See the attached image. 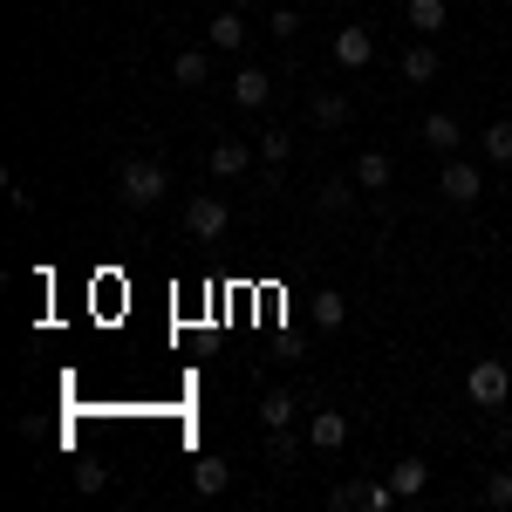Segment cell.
<instances>
[{"mask_svg":"<svg viewBox=\"0 0 512 512\" xmlns=\"http://www.w3.org/2000/svg\"><path fill=\"white\" fill-rule=\"evenodd\" d=\"M164 192H171V178H164L158 158H123V164H117V198H123V212H151Z\"/></svg>","mask_w":512,"mask_h":512,"instance_id":"1","label":"cell"},{"mask_svg":"<svg viewBox=\"0 0 512 512\" xmlns=\"http://www.w3.org/2000/svg\"><path fill=\"white\" fill-rule=\"evenodd\" d=\"M465 396H472L478 410H506V396H512L506 362H472V369H465Z\"/></svg>","mask_w":512,"mask_h":512,"instance_id":"2","label":"cell"},{"mask_svg":"<svg viewBox=\"0 0 512 512\" xmlns=\"http://www.w3.org/2000/svg\"><path fill=\"white\" fill-rule=\"evenodd\" d=\"M437 192H444V205H478V198H485V171H478L472 158H444Z\"/></svg>","mask_w":512,"mask_h":512,"instance_id":"3","label":"cell"},{"mask_svg":"<svg viewBox=\"0 0 512 512\" xmlns=\"http://www.w3.org/2000/svg\"><path fill=\"white\" fill-rule=\"evenodd\" d=\"M369 62H376V35L362 21H342L335 28V69H369Z\"/></svg>","mask_w":512,"mask_h":512,"instance_id":"4","label":"cell"},{"mask_svg":"<svg viewBox=\"0 0 512 512\" xmlns=\"http://www.w3.org/2000/svg\"><path fill=\"white\" fill-rule=\"evenodd\" d=\"M226 219H233L226 198H212V192H198L192 205H185V233H192V239H219V233H226Z\"/></svg>","mask_w":512,"mask_h":512,"instance_id":"5","label":"cell"},{"mask_svg":"<svg viewBox=\"0 0 512 512\" xmlns=\"http://www.w3.org/2000/svg\"><path fill=\"white\" fill-rule=\"evenodd\" d=\"M205 48H219V55H239V48H246V7H226V14H212V21H205Z\"/></svg>","mask_w":512,"mask_h":512,"instance_id":"6","label":"cell"},{"mask_svg":"<svg viewBox=\"0 0 512 512\" xmlns=\"http://www.w3.org/2000/svg\"><path fill=\"white\" fill-rule=\"evenodd\" d=\"M205 171H212V178H246V171H253V151H246V137H219V144L205 151Z\"/></svg>","mask_w":512,"mask_h":512,"instance_id":"7","label":"cell"},{"mask_svg":"<svg viewBox=\"0 0 512 512\" xmlns=\"http://www.w3.org/2000/svg\"><path fill=\"white\" fill-rule=\"evenodd\" d=\"M349 117H355V103L342 89H308V123H315V130H342Z\"/></svg>","mask_w":512,"mask_h":512,"instance_id":"8","label":"cell"},{"mask_svg":"<svg viewBox=\"0 0 512 512\" xmlns=\"http://www.w3.org/2000/svg\"><path fill=\"white\" fill-rule=\"evenodd\" d=\"M355 192H362V185H355V171H349V178H321V185H315V212H321V219H349Z\"/></svg>","mask_w":512,"mask_h":512,"instance_id":"9","label":"cell"},{"mask_svg":"<svg viewBox=\"0 0 512 512\" xmlns=\"http://www.w3.org/2000/svg\"><path fill=\"white\" fill-rule=\"evenodd\" d=\"M396 76L410 82V89H431L437 76H444V62H437V48L424 35H417V48H410V55H403V62H396Z\"/></svg>","mask_w":512,"mask_h":512,"instance_id":"10","label":"cell"},{"mask_svg":"<svg viewBox=\"0 0 512 512\" xmlns=\"http://www.w3.org/2000/svg\"><path fill=\"white\" fill-rule=\"evenodd\" d=\"M417 137H424L431 151H444V158H458V144H465V123L451 117V110H431V117L417 123Z\"/></svg>","mask_w":512,"mask_h":512,"instance_id":"11","label":"cell"},{"mask_svg":"<svg viewBox=\"0 0 512 512\" xmlns=\"http://www.w3.org/2000/svg\"><path fill=\"white\" fill-rule=\"evenodd\" d=\"M308 444H315L321 458H335V451L349 444V417H342V410H315V417H308Z\"/></svg>","mask_w":512,"mask_h":512,"instance_id":"12","label":"cell"},{"mask_svg":"<svg viewBox=\"0 0 512 512\" xmlns=\"http://www.w3.org/2000/svg\"><path fill=\"white\" fill-rule=\"evenodd\" d=\"M226 485H233V465H226V458H205V451H198V458H192V492H198V499H219Z\"/></svg>","mask_w":512,"mask_h":512,"instance_id":"13","label":"cell"},{"mask_svg":"<svg viewBox=\"0 0 512 512\" xmlns=\"http://www.w3.org/2000/svg\"><path fill=\"white\" fill-rule=\"evenodd\" d=\"M171 82H178V89H205V82H212V55H205V48H178V55H171Z\"/></svg>","mask_w":512,"mask_h":512,"instance_id":"14","label":"cell"},{"mask_svg":"<svg viewBox=\"0 0 512 512\" xmlns=\"http://www.w3.org/2000/svg\"><path fill=\"white\" fill-rule=\"evenodd\" d=\"M390 178H396V164H390V151H362L355 158V185L376 198V192H390Z\"/></svg>","mask_w":512,"mask_h":512,"instance_id":"15","label":"cell"},{"mask_svg":"<svg viewBox=\"0 0 512 512\" xmlns=\"http://www.w3.org/2000/svg\"><path fill=\"white\" fill-rule=\"evenodd\" d=\"M267 96H274V76H267V69H233V103L239 110H260Z\"/></svg>","mask_w":512,"mask_h":512,"instance_id":"16","label":"cell"},{"mask_svg":"<svg viewBox=\"0 0 512 512\" xmlns=\"http://www.w3.org/2000/svg\"><path fill=\"white\" fill-rule=\"evenodd\" d=\"M403 21H410V28H417V35L431 41L437 28H444V21H451V7H444V0H410V7H403Z\"/></svg>","mask_w":512,"mask_h":512,"instance_id":"17","label":"cell"},{"mask_svg":"<svg viewBox=\"0 0 512 512\" xmlns=\"http://www.w3.org/2000/svg\"><path fill=\"white\" fill-rule=\"evenodd\" d=\"M390 485H396V499H410V492H424V485H431V465H424V458H396Z\"/></svg>","mask_w":512,"mask_h":512,"instance_id":"18","label":"cell"},{"mask_svg":"<svg viewBox=\"0 0 512 512\" xmlns=\"http://www.w3.org/2000/svg\"><path fill=\"white\" fill-rule=\"evenodd\" d=\"M478 151H485L492 164H512V117L485 123V130H478Z\"/></svg>","mask_w":512,"mask_h":512,"instance_id":"19","label":"cell"},{"mask_svg":"<svg viewBox=\"0 0 512 512\" xmlns=\"http://www.w3.org/2000/svg\"><path fill=\"white\" fill-rule=\"evenodd\" d=\"M294 410H301V396H294V390H267V396H260V417H267V431L294 424Z\"/></svg>","mask_w":512,"mask_h":512,"instance_id":"20","label":"cell"},{"mask_svg":"<svg viewBox=\"0 0 512 512\" xmlns=\"http://www.w3.org/2000/svg\"><path fill=\"white\" fill-rule=\"evenodd\" d=\"M342 321H349V301H342V294H315V328L321 335H335Z\"/></svg>","mask_w":512,"mask_h":512,"instance_id":"21","label":"cell"},{"mask_svg":"<svg viewBox=\"0 0 512 512\" xmlns=\"http://www.w3.org/2000/svg\"><path fill=\"white\" fill-rule=\"evenodd\" d=\"M369 485H376V478H349V485H335V492H328V506H335V512L369 506Z\"/></svg>","mask_w":512,"mask_h":512,"instance_id":"22","label":"cell"},{"mask_svg":"<svg viewBox=\"0 0 512 512\" xmlns=\"http://www.w3.org/2000/svg\"><path fill=\"white\" fill-rule=\"evenodd\" d=\"M110 485V465L103 458H76V492H103Z\"/></svg>","mask_w":512,"mask_h":512,"instance_id":"23","label":"cell"},{"mask_svg":"<svg viewBox=\"0 0 512 512\" xmlns=\"http://www.w3.org/2000/svg\"><path fill=\"white\" fill-rule=\"evenodd\" d=\"M267 28H274V41H294V35H301V7H274Z\"/></svg>","mask_w":512,"mask_h":512,"instance_id":"24","label":"cell"},{"mask_svg":"<svg viewBox=\"0 0 512 512\" xmlns=\"http://www.w3.org/2000/svg\"><path fill=\"white\" fill-rule=\"evenodd\" d=\"M287 151H294L287 130H260V158H267V164H287Z\"/></svg>","mask_w":512,"mask_h":512,"instance_id":"25","label":"cell"},{"mask_svg":"<svg viewBox=\"0 0 512 512\" xmlns=\"http://www.w3.org/2000/svg\"><path fill=\"white\" fill-rule=\"evenodd\" d=\"M485 506H499V512L512 506V472H492V478H485Z\"/></svg>","mask_w":512,"mask_h":512,"instance_id":"26","label":"cell"},{"mask_svg":"<svg viewBox=\"0 0 512 512\" xmlns=\"http://www.w3.org/2000/svg\"><path fill=\"white\" fill-rule=\"evenodd\" d=\"M267 451H274L280 465H294V451H301V437H294V431H287V424H280V431L267 437Z\"/></svg>","mask_w":512,"mask_h":512,"instance_id":"27","label":"cell"},{"mask_svg":"<svg viewBox=\"0 0 512 512\" xmlns=\"http://www.w3.org/2000/svg\"><path fill=\"white\" fill-rule=\"evenodd\" d=\"M499 451H512V417H506V424H499Z\"/></svg>","mask_w":512,"mask_h":512,"instance_id":"28","label":"cell"},{"mask_svg":"<svg viewBox=\"0 0 512 512\" xmlns=\"http://www.w3.org/2000/svg\"><path fill=\"white\" fill-rule=\"evenodd\" d=\"M233 7H260V0H233Z\"/></svg>","mask_w":512,"mask_h":512,"instance_id":"29","label":"cell"}]
</instances>
